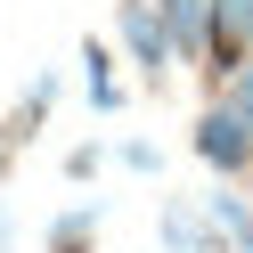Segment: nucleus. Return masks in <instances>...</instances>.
<instances>
[{
  "mask_svg": "<svg viewBox=\"0 0 253 253\" xmlns=\"http://www.w3.org/2000/svg\"><path fill=\"white\" fill-rule=\"evenodd\" d=\"M188 147H196V164H204V171L245 180V171H253V123L237 115L229 98H204V115H196V131H188Z\"/></svg>",
  "mask_w": 253,
  "mask_h": 253,
  "instance_id": "f257e3e1",
  "label": "nucleus"
},
{
  "mask_svg": "<svg viewBox=\"0 0 253 253\" xmlns=\"http://www.w3.org/2000/svg\"><path fill=\"white\" fill-rule=\"evenodd\" d=\"M115 33H123V49H131V66L147 74V82H171L180 49H171V25H164L155 0H115Z\"/></svg>",
  "mask_w": 253,
  "mask_h": 253,
  "instance_id": "f03ea898",
  "label": "nucleus"
},
{
  "mask_svg": "<svg viewBox=\"0 0 253 253\" xmlns=\"http://www.w3.org/2000/svg\"><path fill=\"white\" fill-rule=\"evenodd\" d=\"M171 25V49H180V66H204V41H212V0H155Z\"/></svg>",
  "mask_w": 253,
  "mask_h": 253,
  "instance_id": "7ed1b4c3",
  "label": "nucleus"
},
{
  "mask_svg": "<svg viewBox=\"0 0 253 253\" xmlns=\"http://www.w3.org/2000/svg\"><path fill=\"white\" fill-rule=\"evenodd\" d=\"M155 237H164V253H212L220 245L212 212H188V204H164V212H155Z\"/></svg>",
  "mask_w": 253,
  "mask_h": 253,
  "instance_id": "20e7f679",
  "label": "nucleus"
},
{
  "mask_svg": "<svg viewBox=\"0 0 253 253\" xmlns=\"http://www.w3.org/2000/svg\"><path fill=\"white\" fill-rule=\"evenodd\" d=\"M49 106H57V74H33V82L17 90V115H8V155L33 147V131L49 123Z\"/></svg>",
  "mask_w": 253,
  "mask_h": 253,
  "instance_id": "39448f33",
  "label": "nucleus"
},
{
  "mask_svg": "<svg viewBox=\"0 0 253 253\" xmlns=\"http://www.w3.org/2000/svg\"><path fill=\"white\" fill-rule=\"evenodd\" d=\"M82 90H90V106H98V115H115V106H123V82H115V49H106L98 33L82 41Z\"/></svg>",
  "mask_w": 253,
  "mask_h": 253,
  "instance_id": "423d86ee",
  "label": "nucleus"
},
{
  "mask_svg": "<svg viewBox=\"0 0 253 253\" xmlns=\"http://www.w3.org/2000/svg\"><path fill=\"white\" fill-rule=\"evenodd\" d=\"M204 212H212V229H220V245H229V253H253V204L237 196V188H212Z\"/></svg>",
  "mask_w": 253,
  "mask_h": 253,
  "instance_id": "0eeeda50",
  "label": "nucleus"
},
{
  "mask_svg": "<svg viewBox=\"0 0 253 253\" xmlns=\"http://www.w3.org/2000/svg\"><path fill=\"white\" fill-rule=\"evenodd\" d=\"M41 245H49V253H90V245H98V204H66Z\"/></svg>",
  "mask_w": 253,
  "mask_h": 253,
  "instance_id": "6e6552de",
  "label": "nucleus"
},
{
  "mask_svg": "<svg viewBox=\"0 0 253 253\" xmlns=\"http://www.w3.org/2000/svg\"><path fill=\"white\" fill-rule=\"evenodd\" d=\"M212 98H229V106H237V115H245V123H253V57H245V66H237V74H229V82H220V90H212Z\"/></svg>",
  "mask_w": 253,
  "mask_h": 253,
  "instance_id": "1a4fd4ad",
  "label": "nucleus"
},
{
  "mask_svg": "<svg viewBox=\"0 0 253 253\" xmlns=\"http://www.w3.org/2000/svg\"><path fill=\"white\" fill-rule=\"evenodd\" d=\"M98 164H106V147H98V139H82V147L66 155V180H98Z\"/></svg>",
  "mask_w": 253,
  "mask_h": 253,
  "instance_id": "9d476101",
  "label": "nucleus"
},
{
  "mask_svg": "<svg viewBox=\"0 0 253 253\" xmlns=\"http://www.w3.org/2000/svg\"><path fill=\"white\" fill-rule=\"evenodd\" d=\"M123 164L131 171H164V155H155V139H123Z\"/></svg>",
  "mask_w": 253,
  "mask_h": 253,
  "instance_id": "9b49d317",
  "label": "nucleus"
}]
</instances>
